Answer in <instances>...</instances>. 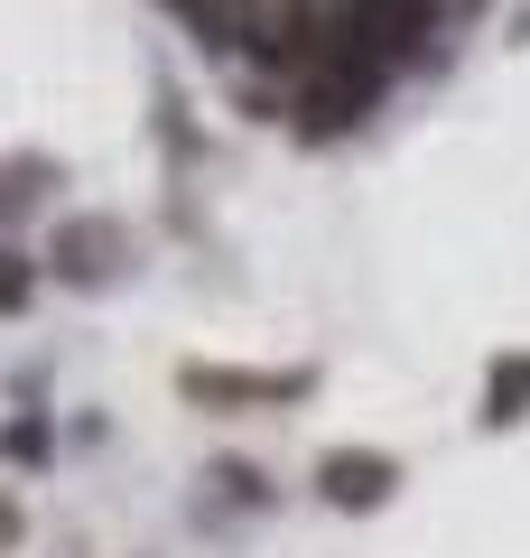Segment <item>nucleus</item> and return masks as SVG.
Here are the masks:
<instances>
[{
  "label": "nucleus",
  "mask_w": 530,
  "mask_h": 558,
  "mask_svg": "<svg viewBox=\"0 0 530 558\" xmlns=\"http://www.w3.org/2000/svg\"><path fill=\"white\" fill-rule=\"evenodd\" d=\"M484 0H335V47H353V57H373L382 75H400V65L429 57L437 28L474 20Z\"/></svg>",
  "instance_id": "f257e3e1"
},
{
  "label": "nucleus",
  "mask_w": 530,
  "mask_h": 558,
  "mask_svg": "<svg viewBox=\"0 0 530 558\" xmlns=\"http://www.w3.org/2000/svg\"><path fill=\"white\" fill-rule=\"evenodd\" d=\"M177 400H196V410H298V400H316V363H177Z\"/></svg>",
  "instance_id": "f03ea898"
},
{
  "label": "nucleus",
  "mask_w": 530,
  "mask_h": 558,
  "mask_svg": "<svg viewBox=\"0 0 530 558\" xmlns=\"http://www.w3.org/2000/svg\"><path fill=\"white\" fill-rule=\"evenodd\" d=\"M382 94H392V75H382L373 57H353V47H326V57L298 75V140H335V131H353V121L373 112Z\"/></svg>",
  "instance_id": "7ed1b4c3"
},
{
  "label": "nucleus",
  "mask_w": 530,
  "mask_h": 558,
  "mask_svg": "<svg viewBox=\"0 0 530 558\" xmlns=\"http://www.w3.org/2000/svg\"><path fill=\"white\" fill-rule=\"evenodd\" d=\"M335 47V10L316 0H242V65H270V75H308Z\"/></svg>",
  "instance_id": "20e7f679"
},
{
  "label": "nucleus",
  "mask_w": 530,
  "mask_h": 558,
  "mask_svg": "<svg viewBox=\"0 0 530 558\" xmlns=\"http://www.w3.org/2000/svg\"><path fill=\"white\" fill-rule=\"evenodd\" d=\"M131 260H140V242H131V223H121V215H65L57 233H47L38 270H57L65 289H112Z\"/></svg>",
  "instance_id": "39448f33"
},
{
  "label": "nucleus",
  "mask_w": 530,
  "mask_h": 558,
  "mask_svg": "<svg viewBox=\"0 0 530 558\" xmlns=\"http://www.w3.org/2000/svg\"><path fill=\"white\" fill-rule=\"evenodd\" d=\"M392 494H400L392 447H326V457H316V502H326V512H382Z\"/></svg>",
  "instance_id": "423d86ee"
},
{
  "label": "nucleus",
  "mask_w": 530,
  "mask_h": 558,
  "mask_svg": "<svg viewBox=\"0 0 530 558\" xmlns=\"http://www.w3.org/2000/svg\"><path fill=\"white\" fill-rule=\"evenodd\" d=\"M521 418H530V344H521V354H493L474 428H493V438H503V428H521Z\"/></svg>",
  "instance_id": "0eeeda50"
},
{
  "label": "nucleus",
  "mask_w": 530,
  "mask_h": 558,
  "mask_svg": "<svg viewBox=\"0 0 530 558\" xmlns=\"http://www.w3.org/2000/svg\"><path fill=\"white\" fill-rule=\"evenodd\" d=\"M205 57H242V0H158Z\"/></svg>",
  "instance_id": "6e6552de"
},
{
  "label": "nucleus",
  "mask_w": 530,
  "mask_h": 558,
  "mask_svg": "<svg viewBox=\"0 0 530 558\" xmlns=\"http://www.w3.org/2000/svg\"><path fill=\"white\" fill-rule=\"evenodd\" d=\"M38 186H65V168L47 159V149L10 159V168H0V215H20V205H38Z\"/></svg>",
  "instance_id": "1a4fd4ad"
},
{
  "label": "nucleus",
  "mask_w": 530,
  "mask_h": 558,
  "mask_svg": "<svg viewBox=\"0 0 530 558\" xmlns=\"http://www.w3.org/2000/svg\"><path fill=\"white\" fill-rule=\"evenodd\" d=\"M28 299H38V260L20 242H0V317H28Z\"/></svg>",
  "instance_id": "9d476101"
},
{
  "label": "nucleus",
  "mask_w": 530,
  "mask_h": 558,
  "mask_svg": "<svg viewBox=\"0 0 530 558\" xmlns=\"http://www.w3.org/2000/svg\"><path fill=\"white\" fill-rule=\"evenodd\" d=\"M0 457H10V465H47V457H57L47 418H38V410H28V418H10V428H0Z\"/></svg>",
  "instance_id": "9b49d317"
},
{
  "label": "nucleus",
  "mask_w": 530,
  "mask_h": 558,
  "mask_svg": "<svg viewBox=\"0 0 530 558\" xmlns=\"http://www.w3.org/2000/svg\"><path fill=\"white\" fill-rule=\"evenodd\" d=\"M205 484H224L233 502H270V484H261V465H242V457H224V465H215Z\"/></svg>",
  "instance_id": "f8f14e48"
},
{
  "label": "nucleus",
  "mask_w": 530,
  "mask_h": 558,
  "mask_svg": "<svg viewBox=\"0 0 530 558\" xmlns=\"http://www.w3.org/2000/svg\"><path fill=\"white\" fill-rule=\"evenodd\" d=\"M10 539H20V502L0 494V549H10Z\"/></svg>",
  "instance_id": "ddd939ff"
}]
</instances>
